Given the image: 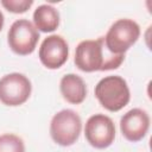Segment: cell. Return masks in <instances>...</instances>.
Returning a JSON list of instances; mask_svg holds the SVG:
<instances>
[{"mask_svg":"<svg viewBox=\"0 0 152 152\" xmlns=\"http://www.w3.org/2000/svg\"><path fill=\"white\" fill-rule=\"evenodd\" d=\"M125 59V55H116L108 50L104 38L87 39L78 43L75 50V65L84 72L108 71L118 69Z\"/></svg>","mask_w":152,"mask_h":152,"instance_id":"cell-1","label":"cell"},{"mask_svg":"<svg viewBox=\"0 0 152 152\" xmlns=\"http://www.w3.org/2000/svg\"><path fill=\"white\" fill-rule=\"evenodd\" d=\"M95 96L100 104L109 112H119L128 104L131 93L127 82L119 75L101 78L95 86Z\"/></svg>","mask_w":152,"mask_h":152,"instance_id":"cell-2","label":"cell"},{"mask_svg":"<svg viewBox=\"0 0 152 152\" xmlns=\"http://www.w3.org/2000/svg\"><path fill=\"white\" fill-rule=\"evenodd\" d=\"M82 131L80 115L72 109H62L56 113L50 122V135L61 146H71L76 142Z\"/></svg>","mask_w":152,"mask_h":152,"instance_id":"cell-3","label":"cell"},{"mask_svg":"<svg viewBox=\"0 0 152 152\" xmlns=\"http://www.w3.org/2000/svg\"><path fill=\"white\" fill-rule=\"evenodd\" d=\"M140 36V26L132 19H118L108 28L104 43L109 51L116 55H125V52L138 40Z\"/></svg>","mask_w":152,"mask_h":152,"instance_id":"cell-4","label":"cell"},{"mask_svg":"<svg viewBox=\"0 0 152 152\" xmlns=\"http://www.w3.org/2000/svg\"><path fill=\"white\" fill-rule=\"evenodd\" d=\"M39 40V32L27 19L15 20L7 33V43L11 50L20 56L31 55Z\"/></svg>","mask_w":152,"mask_h":152,"instance_id":"cell-5","label":"cell"},{"mask_svg":"<svg viewBox=\"0 0 152 152\" xmlns=\"http://www.w3.org/2000/svg\"><path fill=\"white\" fill-rule=\"evenodd\" d=\"M32 91L30 80L20 72H11L0 78V102L17 107L25 103Z\"/></svg>","mask_w":152,"mask_h":152,"instance_id":"cell-6","label":"cell"},{"mask_svg":"<svg viewBox=\"0 0 152 152\" xmlns=\"http://www.w3.org/2000/svg\"><path fill=\"white\" fill-rule=\"evenodd\" d=\"M87 141L95 148H107L115 139V125L113 120L104 114L91 115L84 127Z\"/></svg>","mask_w":152,"mask_h":152,"instance_id":"cell-7","label":"cell"},{"mask_svg":"<svg viewBox=\"0 0 152 152\" xmlns=\"http://www.w3.org/2000/svg\"><path fill=\"white\" fill-rule=\"evenodd\" d=\"M39 59L44 66L48 69L55 70L61 68L66 61L69 56V46L66 40L58 34L48 36L40 44Z\"/></svg>","mask_w":152,"mask_h":152,"instance_id":"cell-8","label":"cell"},{"mask_svg":"<svg viewBox=\"0 0 152 152\" xmlns=\"http://www.w3.org/2000/svg\"><path fill=\"white\" fill-rule=\"evenodd\" d=\"M148 128L150 116L141 108H133L120 119V131L128 141H140L146 137Z\"/></svg>","mask_w":152,"mask_h":152,"instance_id":"cell-9","label":"cell"},{"mask_svg":"<svg viewBox=\"0 0 152 152\" xmlns=\"http://www.w3.org/2000/svg\"><path fill=\"white\" fill-rule=\"evenodd\" d=\"M59 90L63 99L71 104H80L86 100L87 86L82 77L75 74H66L59 82Z\"/></svg>","mask_w":152,"mask_h":152,"instance_id":"cell-10","label":"cell"},{"mask_svg":"<svg viewBox=\"0 0 152 152\" xmlns=\"http://www.w3.org/2000/svg\"><path fill=\"white\" fill-rule=\"evenodd\" d=\"M33 23L40 32H53L59 25V13L51 5H40L33 12Z\"/></svg>","mask_w":152,"mask_h":152,"instance_id":"cell-11","label":"cell"},{"mask_svg":"<svg viewBox=\"0 0 152 152\" xmlns=\"http://www.w3.org/2000/svg\"><path fill=\"white\" fill-rule=\"evenodd\" d=\"M0 152H25V144L18 135L5 133L0 135Z\"/></svg>","mask_w":152,"mask_h":152,"instance_id":"cell-12","label":"cell"},{"mask_svg":"<svg viewBox=\"0 0 152 152\" xmlns=\"http://www.w3.org/2000/svg\"><path fill=\"white\" fill-rule=\"evenodd\" d=\"M1 5L12 13H25L32 5V0H1Z\"/></svg>","mask_w":152,"mask_h":152,"instance_id":"cell-13","label":"cell"},{"mask_svg":"<svg viewBox=\"0 0 152 152\" xmlns=\"http://www.w3.org/2000/svg\"><path fill=\"white\" fill-rule=\"evenodd\" d=\"M4 23H5V18H4L2 12L0 11V31H1V30H2V27H4Z\"/></svg>","mask_w":152,"mask_h":152,"instance_id":"cell-14","label":"cell"}]
</instances>
